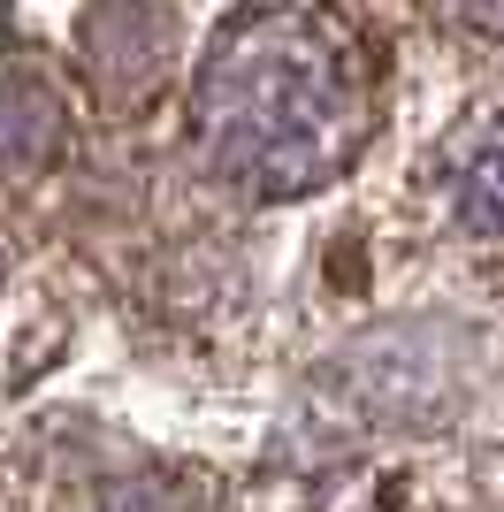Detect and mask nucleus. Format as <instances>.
<instances>
[{"mask_svg":"<svg viewBox=\"0 0 504 512\" xmlns=\"http://www.w3.org/2000/svg\"><path fill=\"white\" fill-rule=\"evenodd\" d=\"M168 39H176V16L168 0H92L84 16V69L100 92H146L153 69L168 62Z\"/></svg>","mask_w":504,"mask_h":512,"instance_id":"3","label":"nucleus"},{"mask_svg":"<svg viewBox=\"0 0 504 512\" xmlns=\"http://www.w3.org/2000/svg\"><path fill=\"white\" fill-rule=\"evenodd\" d=\"M382 130V54L336 0H245L191 77V153L237 199H314Z\"/></svg>","mask_w":504,"mask_h":512,"instance_id":"1","label":"nucleus"},{"mask_svg":"<svg viewBox=\"0 0 504 512\" xmlns=\"http://www.w3.org/2000/svg\"><path fill=\"white\" fill-rule=\"evenodd\" d=\"M62 153V100L31 77L0 85V176H31Z\"/></svg>","mask_w":504,"mask_h":512,"instance_id":"4","label":"nucleus"},{"mask_svg":"<svg viewBox=\"0 0 504 512\" xmlns=\"http://www.w3.org/2000/svg\"><path fill=\"white\" fill-rule=\"evenodd\" d=\"M428 192L436 214L474 245H504V100L474 107L451 138L428 153Z\"/></svg>","mask_w":504,"mask_h":512,"instance_id":"2","label":"nucleus"},{"mask_svg":"<svg viewBox=\"0 0 504 512\" xmlns=\"http://www.w3.org/2000/svg\"><path fill=\"white\" fill-rule=\"evenodd\" d=\"M420 16L436 23L451 46L504 62V0H420Z\"/></svg>","mask_w":504,"mask_h":512,"instance_id":"5","label":"nucleus"},{"mask_svg":"<svg viewBox=\"0 0 504 512\" xmlns=\"http://www.w3.org/2000/svg\"><path fill=\"white\" fill-rule=\"evenodd\" d=\"M100 512H199V505H191L184 482H161V474H146V482H115Z\"/></svg>","mask_w":504,"mask_h":512,"instance_id":"6","label":"nucleus"}]
</instances>
